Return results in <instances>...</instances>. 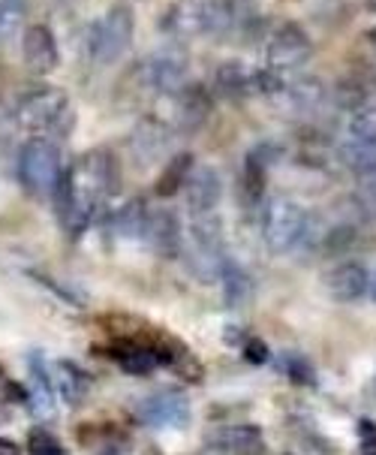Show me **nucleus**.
Instances as JSON below:
<instances>
[{
    "label": "nucleus",
    "mask_w": 376,
    "mask_h": 455,
    "mask_svg": "<svg viewBox=\"0 0 376 455\" xmlns=\"http://www.w3.org/2000/svg\"><path fill=\"white\" fill-rule=\"evenodd\" d=\"M114 184L118 179H114V160L109 151H88L67 169L55 194L58 214L67 233L75 238L88 229V223L94 220V214L99 212L103 199L114 190Z\"/></svg>",
    "instance_id": "1"
},
{
    "label": "nucleus",
    "mask_w": 376,
    "mask_h": 455,
    "mask_svg": "<svg viewBox=\"0 0 376 455\" xmlns=\"http://www.w3.org/2000/svg\"><path fill=\"white\" fill-rule=\"evenodd\" d=\"M15 118L34 133H67L73 127V106L60 88H36L19 100Z\"/></svg>",
    "instance_id": "2"
},
{
    "label": "nucleus",
    "mask_w": 376,
    "mask_h": 455,
    "mask_svg": "<svg viewBox=\"0 0 376 455\" xmlns=\"http://www.w3.org/2000/svg\"><path fill=\"white\" fill-rule=\"evenodd\" d=\"M64 164L60 148L49 139H30L19 154V179L21 188L34 196H55L64 181Z\"/></svg>",
    "instance_id": "3"
},
{
    "label": "nucleus",
    "mask_w": 376,
    "mask_h": 455,
    "mask_svg": "<svg viewBox=\"0 0 376 455\" xmlns=\"http://www.w3.org/2000/svg\"><path fill=\"white\" fill-rule=\"evenodd\" d=\"M307 233V212L295 199L286 196H274L265 205L262 214V238L268 244V251L274 253H286L293 251Z\"/></svg>",
    "instance_id": "4"
},
{
    "label": "nucleus",
    "mask_w": 376,
    "mask_h": 455,
    "mask_svg": "<svg viewBox=\"0 0 376 455\" xmlns=\"http://www.w3.org/2000/svg\"><path fill=\"white\" fill-rule=\"evenodd\" d=\"M136 34V15L129 6H114L90 28V58L97 64H114L129 49Z\"/></svg>",
    "instance_id": "5"
},
{
    "label": "nucleus",
    "mask_w": 376,
    "mask_h": 455,
    "mask_svg": "<svg viewBox=\"0 0 376 455\" xmlns=\"http://www.w3.org/2000/svg\"><path fill=\"white\" fill-rule=\"evenodd\" d=\"M310 55H313L310 36L298 25H293V21L274 30L271 43H268V67L274 73H286V69L302 67L310 60Z\"/></svg>",
    "instance_id": "6"
},
{
    "label": "nucleus",
    "mask_w": 376,
    "mask_h": 455,
    "mask_svg": "<svg viewBox=\"0 0 376 455\" xmlns=\"http://www.w3.org/2000/svg\"><path fill=\"white\" fill-rule=\"evenodd\" d=\"M139 419L151 428H168V426H184L190 419V401L187 395L175 389L157 392V395L145 398L139 404Z\"/></svg>",
    "instance_id": "7"
},
{
    "label": "nucleus",
    "mask_w": 376,
    "mask_h": 455,
    "mask_svg": "<svg viewBox=\"0 0 376 455\" xmlns=\"http://www.w3.org/2000/svg\"><path fill=\"white\" fill-rule=\"evenodd\" d=\"M184 190H187V208L193 218L217 214L220 196H223V184H220V175L214 166H193Z\"/></svg>",
    "instance_id": "8"
},
{
    "label": "nucleus",
    "mask_w": 376,
    "mask_h": 455,
    "mask_svg": "<svg viewBox=\"0 0 376 455\" xmlns=\"http://www.w3.org/2000/svg\"><path fill=\"white\" fill-rule=\"evenodd\" d=\"M184 76H187V55L178 49L157 52L145 64V79L151 82V88L163 91V94H178L184 88Z\"/></svg>",
    "instance_id": "9"
},
{
    "label": "nucleus",
    "mask_w": 376,
    "mask_h": 455,
    "mask_svg": "<svg viewBox=\"0 0 376 455\" xmlns=\"http://www.w3.org/2000/svg\"><path fill=\"white\" fill-rule=\"evenodd\" d=\"M21 55H25V64L30 73L45 76L58 67V40L45 25H30L25 30V40H21Z\"/></svg>",
    "instance_id": "10"
},
{
    "label": "nucleus",
    "mask_w": 376,
    "mask_h": 455,
    "mask_svg": "<svg viewBox=\"0 0 376 455\" xmlns=\"http://www.w3.org/2000/svg\"><path fill=\"white\" fill-rule=\"evenodd\" d=\"M145 238L151 242V248L160 253V257H178L181 251V223L172 212L160 208V212H151L148 227H145Z\"/></svg>",
    "instance_id": "11"
},
{
    "label": "nucleus",
    "mask_w": 376,
    "mask_h": 455,
    "mask_svg": "<svg viewBox=\"0 0 376 455\" xmlns=\"http://www.w3.org/2000/svg\"><path fill=\"white\" fill-rule=\"evenodd\" d=\"M325 283L337 302H358L371 287V277H367V268L358 266V262H343V266L328 272Z\"/></svg>",
    "instance_id": "12"
},
{
    "label": "nucleus",
    "mask_w": 376,
    "mask_h": 455,
    "mask_svg": "<svg viewBox=\"0 0 376 455\" xmlns=\"http://www.w3.org/2000/svg\"><path fill=\"white\" fill-rule=\"evenodd\" d=\"M114 362L129 374H151L157 365H172V353L160 350V347L124 344L114 350Z\"/></svg>",
    "instance_id": "13"
},
{
    "label": "nucleus",
    "mask_w": 376,
    "mask_h": 455,
    "mask_svg": "<svg viewBox=\"0 0 376 455\" xmlns=\"http://www.w3.org/2000/svg\"><path fill=\"white\" fill-rule=\"evenodd\" d=\"M55 383H51V368H45L43 356L30 359V383H27V398L34 404L36 416H51L55 413Z\"/></svg>",
    "instance_id": "14"
},
{
    "label": "nucleus",
    "mask_w": 376,
    "mask_h": 455,
    "mask_svg": "<svg viewBox=\"0 0 376 455\" xmlns=\"http://www.w3.org/2000/svg\"><path fill=\"white\" fill-rule=\"evenodd\" d=\"M51 383H55V389L60 392V398H64L67 404H82L90 389V377L70 359L55 362V368H51Z\"/></svg>",
    "instance_id": "15"
},
{
    "label": "nucleus",
    "mask_w": 376,
    "mask_h": 455,
    "mask_svg": "<svg viewBox=\"0 0 376 455\" xmlns=\"http://www.w3.org/2000/svg\"><path fill=\"white\" fill-rule=\"evenodd\" d=\"M175 97H178V121H181V127L193 130V127L202 124L205 118H208L211 97H208V91H205L202 84H187V88H181Z\"/></svg>",
    "instance_id": "16"
},
{
    "label": "nucleus",
    "mask_w": 376,
    "mask_h": 455,
    "mask_svg": "<svg viewBox=\"0 0 376 455\" xmlns=\"http://www.w3.org/2000/svg\"><path fill=\"white\" fill-rule=\"evenodd\" d=\"M220 283H223V296H226V305L232 307H241L247 299L253 296V281L250 275L238 266L235 259H226L223 262V272H220Z\"/></svg>",
    "instance_id": "17"
},
{
    "label": "nucleus",
    "mask_w": 376,
    "mask_h": 455,
    "mask_svg": "<svg viewBox=\"0 0 376 455\" xmlns=\"http://www.w3.org/2000/svg\"><path fill=\"white\" fill-rule=\"evenodd\" d=\"M341 157L352 172L358 175H376V142L373 139H352L341 148Z\"/></svg>",
    "instance_id": "18"
},
{
    "label": "nucleus",
    "mask_w": 376,
    "mask_h": 455,
    "mask_svg": "<svg viewBox=\"0 0 376 455\" xmlns=\"http://www.w3.org/2000/svg\"><path fill=\"white\" fill-rule=\"evenodd\" d=\"M190 172H193V157H190V154H178V157H172V164L163 169V175H160L157 184H153L157 196H175L184 184H187Z\"/></svg>",
    "instance_id": "19"
},
{
    "label": "nucleus",
    "mask_w": 376,
    "mask_h": 455,
    "mask_svg": "<svg viewBox=\"0 0 376 455\" xmlns=\"http://www.w3.org/2000/svg\"><path fill=\"white\" fill-rule=\"evenodd\" d=\"M217 443L223 446L226 452H235V455H256L262 450V435H259L256 426H235V428H226L223 435L217 437Z\"/></svg>",
    "instance_id": "20"
},
{
    "label": "nucleus",
    "mask_w": 376,
    "mask_h": 455,
    "mask_svg": "<svg viewBox=\"0 0 376 455\" xmlns=\"http://www.w3.org/2000/svg\"><path fill=\"white\" fill-rule=\"evenodd\" d=\"M148 218H151V212L145 208L142 199H133V203H127L118 214H114V229H118L121 235H127V238L145 235Z\"/></svg>",
    "instance_id": "21"
},
{
    "label": "nucleus",
    "mask_w": 376,
    "mask_h": 455,
    "mask_svg": "<svg viewBox=\"0 0 376 455\" xmlns=\"http://www.w3.org/2000/svg\"><path fill=\"white\" fill-rule=\"evenodd\" d=\"M247 88H253V76L238 60H229V64L217 69V91L223 97H238Z\"/></svg>",
    "instance_id": "22"
},
{
    "label": "nucleus",
    "mask_w": 376,
    "mask_h": 455,
    "mask_svg": "<svg viewBox=\"0 0 376 455\" xmlns=\"http://www.w3.org/2000/svg\"><path fill=\"white\" fill-rule=\"evenodd\" d=\"M27 446H30V455H55V452H60L58 437L51 435V431H43V428L30 431Z\"/></svg>",
    "instance_id": "23"
},
{
    "label": "nucleus",
    "mask_w": 376,
    "mask_h": 455,
    "mask_svg": "<svg viewBox=\"0 0 376 455\" xmlns=\"http://www.w3.org/2000/svg\"><path fill=\"white\" fill-rule=\"evenodd\" d=\"M286 374L293 377L295 383H304V387H310V383H313V368H310V362L302 359V356H289V359H286Z\"/></svg>",
    "instance_id": "24"
},
{
    "label": "nucleus",
    "mask_w": 376,
    "mask_h": 455,
    "mask_svg": "<svg viewBox=\"0 0 376 455\" xmlns=\"http://www.w3.org/2000/svg\"><path fill=\"white\" fill-rule=\"evenodd\" d=\"M349 136L352 139H373V142H376V112L358 115V118L352 121V127H349Z\"/></svg>",
    "instance_id": "25"
},
{
    "label": "nucleus",
    "mask_w": 376,
    "mask_h": 455,
    "mask_svg": "<svg viewBox=\"0 0 376 455\" xmlns=\"http://www.w3.org/2000/svg\"><path fill=\"white\" fill-rule=\"evenodd\" d=\"M358 441H362V455H376V422H358Z\"/></svg>",
    "instance_id": "26"
},
{
    "label": "nucleus",
    "mask_w": 376,
    "mask_h": 455,
    "mask_svg": "<svg viewBox=\"0 0 376 455\" xmlns=\"http://www.w3.org/2000/svg\"><path fill=\"white\" fill-rule=\"evenodd\" d=\"M19 19H21V10H12L10 4H0V40L12 34V28L19 25Z\"/></svg>",
    "instance_id": "27"
},
{
    "label": "nucleus",
    "mask_w": 376,
    "mask_h": 455,
    "mask_svg": "<svg viewBox=\"0 0 376 455\" xmlns=\"http://www.w3.org/2000/svg\"><path fill=\"white\" fill-rule=\"evenodd\" d=\"M244 356H247V362H253V365H262V362H268V347L259 341V338H250V341L244 344Z\"/></svg>",
    "instance_id": "28"
},
{
    "label": "nucleus",
    "mask_w": 376,
    "mask_h": 455,
    "mask_svg": "<svg viewBox=\"0 0 376 455\" xmlns=\"http://www.w3.org/2000/svg\"><path fill=\"white\" fill-rule=\"evenodd\" d=\"M0 455H21V450L12 441H4V437H0Z\"/></svg>",
    "instance_id": "29"
},
{
    "label": "nucleus",
    "mask_w": 376,
    "mask_h": 455,
    "mask_svg": "<svg viewBox=\"0 0 376 455\" xmlns=\"http://www.w3.org/2000/svg\"><path fill=\"white\" fill-rule=\"evenodd\" d=\"M367 196H371V203L376 205V175H373V181H371V188H367Z\"/></svg>",
    "instance_id": "30"
},
{
    "label": "nucleus",
    "mask_w": 376,
    "mask_h": 455,
    "mask_svg": "<svg viewBox=\"0 0 376 455\" xmlns=\"http://www.w3.org/2000/svg\"><path fill=\"white\" fill-rule=\"evenodd\" d=\"M371 43L376 45V30H373V34H371Z\"/></svg>",
    "instance_id": "31"
},
{
    "label": "nucleus",
    "mask_w": 376,
    "mask_h": 455,
    "mask_svg": "<svg viewBox=\"0 0 376 455\" xmlns=\"http://www.w3.org/2000/svg\"><path fill=\"white\" fill-rule=\"evenodd\" d=\"M371 290H373V299H376V277H373V287Z\"/></svg>",
    "instance_id": "32"
},
{
    "label": "nucleus",
    "mask_w": 376,
    "mask_h": 455,
    "mask_svg": "<svg viewBox=\"0 0 376 455\" xmlns=\"http://www.w3.org/2000/svg\"><path fill=\"white\" fill-rule=\"evenodd\" d=\"M106 455H124V452H106Z\"/></svg>",
    "instance_id": "33"
},
{
    "label": "nucleus",
    "mask_w": 376,
    "mask_h": 455,
    "mask_svg": "<svg viewBox=\"0 0 376 455\" xmlns=\"http://www.w3.org/2000/svg\"><path fill=\"white\" fill-rule=\"evenodd\" d=\"M55 455H67V452H64V450H60V452H55Z\"/></svg>",
    "instance_id": "34"
}]
</instances>
